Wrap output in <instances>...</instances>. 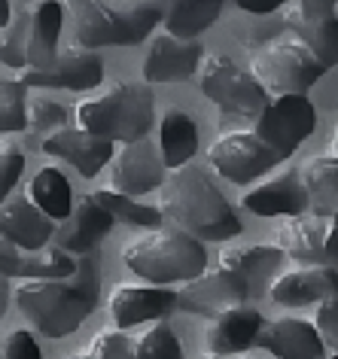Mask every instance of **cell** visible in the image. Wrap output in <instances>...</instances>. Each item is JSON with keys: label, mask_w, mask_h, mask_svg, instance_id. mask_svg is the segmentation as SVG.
I'll use <instances>...</instances> for the list:
<instances>
[{"label": "cell", "mask_w": 338, "mask_h": 359, "mask_svg": "<svg viewBox=\"0 0 338 359\" xmlns=\"http://www.w3.org/2000/svg\"><path fill=\"white\" fill-rule=\"evenodd\" d=\"M95 201L110 213L113 219L126 222V226H137V229H158V222H165L162 210L158 208H149V204L137 201V198H128V195H119L113 189H97L92 192Z\"/></svg>", "instance_id": "cell-30"}, {"label": "cell", "mask_w": 338, "mask_h": 359, "mask_svg": "<svg viewBox=\"0 0 338 359\" xmlns=\"http://www.w3.org/2000/svg\"><path fill=\"white\" fill-rule=\"evenodd\" d=\"M283 259L280 247L271 244H247V247H226L219 253V265L229 271H238L244 277L250 274H262V271H274Z\"/></svg>", "instance_id": "cell-31"}, {"label": "cell", "mask_w": 338, "mask_h": 359, "mask_svg": "<svg viewBox=\"0 0 338 359\" xmlns=\"http://www.w3.org/2000/svg\"><path fill=\"white\" fill-rule=\"evenodd\" d=\"M0 359H4V347H0Z\"/></svg>", "instance_id": "cell-46"}, {"label": "cell", "mask_w": 338, "mask_h": 359, "mask_svg": "<svg viewBox=\"0 0 338 359\" xmlns=\"http://www.w3.org/2000/svg\"><path fill=\"white\" fill-rule=\"evenodd\" d=\"M104 79V61L97 52L67 46L58 52V58L49 67L22 70V83L25 86H49V88H70V92H86V88L101 86Z\"/></svg>", "instance_id": "cell-13"}, {"label": "cell", "mask_w": 338, "mask_h": 359, "mask_svg": "<svg viewBox=\"0 0 338 359\" xmlns=\"http://www.w3.org/2000/svg\"><path fill=\"white\" fill-rule=\"evenodd\" d=\"M79 128L110 143L147 140L156 122L153 92L144 83H116L76 104Z\"/></svg>", "instance_id": "cell-4"}, {"label": "cell", "mask_w": 338, "mask_h": 359, "mask_svg": "<svg viewBox=\"0 0 338 359\" xmlns=\"http://www.w3.org/2000/svg\"><path fill=\"white\" fill-rule=\"evenodd\" d=\"M244 210L256 213V217H302L308 210V192L302 183L299 170L280 174L269 180V183L253 186L250 192L241 198Z\"/></svg>", "instance_id": "cell-22"}, {"label": "cell", "mask_w": 338, "mask_h": 359, "mask_svg": "<svg viewBox=\"0 0 338 359\" xmlns=\"http://www.w3.org/2000/svg\"><path fill=\"white\" fill-rule=\"evenodd\" d=\"M122 259L149 286L189 283L208 271V250L177 226H158L122 247Z\"/></svg>", "instance_id": "cell-3"}, {"label": "cell", "mask_w": 338, "mask_h": 359, "mask_svg": "<svg viewBox=\"0 0 338 359\" xmlns=\"http://www.w3.org/2000/svg\"><path fill=\"white\" fill-rule=\"evenodd\" d=\"M283 28L302 46L314 52V58L326 70L338 65V4L332 0H296L283 4L280 10Z\"/></svg>", "instance_id": "cell-9"}, {"label": "cell", "mask_w": 338, "mask_h": 359, "mask_svg": "<svg viewBox=\"0 0 338 359\" xmlns=\"http://www.w3.org/2000/svg\"><path fill=\"white\" fill-rule=\"evenodd\" d=\"M250 74L265 88V95L287 97V95H308V88L320 83L326 67L296 37H283L265 43V46L253 52Z\"/></svg>", "instance_id": "cell-6"}, {"label": "cell", "mask_w": 338, "mask_h": 359, "mask_svg": "<svg viewBox=\"0 0 338 359\" xmlns=\"http://www.w3.org/2000/svg\"><path fill=\"white\" fill-rule=\"evenodd\" d=\"M269 295L283 308H305L338 295V271L329 265H305L274 277Z\"/></svg>", "instance_id": "cell-20"}, {"label": "cell", "mask_w": 338, "mask_h": 359, "mask_svg": "<svg viewBox=\"0 0 338 359\" xmlns=\"http://www.w3.org/2000/svg\"><path fill=\"white\" fill-rule=\"evenodd\" d=\"M219 0H177L165 13V34L177 40H195L201 31H208L219 19Z\"/></svg>", "instance_id": "cell-29"}, {"label": "cell", "mask_w": 338, "mask_h": 359, "mask_svg": "<svg viewBox=\"0 0 338 359\" xmlns=\"http://www.w3.org/2000/svg\"><path fill=\"white\" fill-rule=\"evenodd\" d=\"M25 320L49 338H65L88 320L101 295L97 256H79L74 280H25L13 292Z\"/></svg>", "instance_id": "cell-2"}, {"label": "cell", "mask_w": 338, "mask_h": 359, "mask_svg": "<svg viewBox=\"0 0 338 359\" xmlns=\"http://www.w3.org/2000/svg\"><path fill=\"white\" fill-rule=\"evenodd\" d=\"M10 277H4L0 274V320H4V313H6V304H10Z\"/></svg>", "instance_id": "cell-42"}, {"label": "cell", "mask_w": 338, "mask_h": 359, "mask_svg": "<svg viewBox=\"0 0 338 359\" xmlns=\"http://www.w3.org/2000/svg\"><path fill=\"white\" fill-rule=\"evenodd\" d=\"M113 222L116 219L95 201V195H83L76 201L74 213L67 217V222L55 231V247L70 256H88L101 244V238L107 231L113 229Z\"/></svg>", "instance_id": "cell-21"}, {"label": "cell", "mask_w": 338, "mask_h": 359, "mask_svg": "<svg viewBox=\"0 0 338 359\" xmlns=\"http://www.w3.org/2000/svg\"><path fill=\"white\" fill-rule=\"evenodd\" d=\"M0 238L13 241L22 250H46L55 238V219H49L28 195L0 204Z\"/></svg>", "instance_id": "cell-19"}, {"label": "cell", "mask_w": 338, "mask_h": 359, "mask_svg": "<svg viewBox=\"0 0 338 359\" xmlns=\"http://www.w3.org/2000/svg\"><path fill=\"white\" fill-rule=\"evenodd\" d=\"M256 344L265 347L274 359H323V338L311 320H269L262 323Z\"/></svg>", "instance_id": "cell-18"}, {"label": "cell", "mask_w": 338, "mask_h": 359, "mask_svg": "<svg viewBox=\"0 0 338 359\" xmlns=\"http://www.w3.org/2000/svg\"><path fill=\"white\" fill-rule=\"evenodd\" d=\"M22 170H25L22 149L15 147L13 140L0 137V204H4V198L13 192V186L22 180Z\"/></svg>", "instance_id": "cell-37"}, {"label": "cell", "mask_w": 338, "mask_h": 359, "mask_svg": "<svg viewBox=\"0 0 338 359\" xmlns=\"http://www.w3.org/2000/svg\"><path fill=\"white\" fill-rule=\"evenodd\" d=\"M158 210L177 229L198 241H229L241 235V219L201 165L168 170L158 189Z\"/></svg>", "instance_id": "cell-1"}, {"label": "cell", "mask_w": 338, "mask_h": 359, "mask_svg": "<svg viewBox=\"0 0 338 359\" xmlns=\"http://www.w3.org/2000/svg\"><path fill=\"white\" fill-rule=\"evenodd\" d=\"M110 177H113V192L137 198L153 189H162L165 183V161L156 152L149 140L137 143H122L116 156L110 161Z\"/></svg>", "instance_id": "cell-12"}, {"label": "cell", "mask_w": 338, "mask_h": 359, "mask_svg": "<svg viewBox=\"0 0 338 359\" xmlns=\"http://www.w3.org/2000/svg\"><path fill=\"white\" fill-rule=\"evenodd\" d=\"M210 168L217 170L222 180L235 186L253 183L256 177L269 174L274 165H280L278 152L269 143L259 140L253 131H226L213 140V147L208 152Z\"/></svg>", "instance_id": "cell-10"}, {"label": "cell", "mask_w": 338, "mask_h": 359, "mask_svg": "<svg viewBox=\"0 0 338 359\" xmlns=\"http://www.w3.org/2000/svg\"><path fill=\"white\" fill-rule=\"evenodd\" d=\"M58 31H61V4H34L31 6V28H28V46L25 58L28 67L43 70L58 58Z\"/></svg>", "instance_id": "cell-27"}, {"label": "cell", "mask_w": 338, "mask_h": 359, "mask_svg": "<svg viewBox=\"0 0 338 359\" xmlns=\"http://www.w3.org/2000/svg\"><path fill=\"white\" fill-rule=\"evenodd\" d=\"M323 253H326V265L332 268V271H338V213H335V217H329Z\"/></svg>", "instance_id": "cell-40"}, {"label": "cell", "mask_w": 338, "mask_h": 359, "mask_svg": "<svg viewBox=\"0 0 338 359\" xmlns=\"http://www.w3.org/2000/svg\"><path fill=\"white\" fill-rule=\"evenodd\" d=\"M4 359H43L40 347L28 329H15L10 332V338L4 341Z\"/></svg>", "instance_id": "cell-39"}, {"label": "cell", "mask_w": 338, "mask_h": 359, "mask_svg": "<svg viewBox=\"0 0 338 359\" xmlns=\"http://www.w3.org/2000/svg\"><path fill=\"white\" fill-rule=\"evenodd\" d=\"M10 19H13V6L6 4V0H0V28H6Z\"/></svg>", "instance_id": "cell-43"}, {"label": "cell", "mask_w": 338, "mask_h": 359, "mask_svg": "<svg viewBox=\"0 0 338 359\" xmlns=\"http://www.w3.org/2000/svg\"><path fill=\"white\" fill-rule=\"evenodd\" d=\"M262 323L265 320H262L259 311L238 304V308H229V311H222L213 317L204 341H208L213 356H238L256 344Z\"/></svg>", "instance_id": "cell-23"}, {"label": "cell", "mask_w": 338, "mask_h": 359, "mask_svg": "<svg viewBox=\"0 0 338 359\" xmlns=\"http://www.w3.org/2000/svg\"><path fill=\"white\" fill-rule=\"evenodd\" d=\"M28 198L46 213L49 219H67L74 213V186L58 168H40L28 183Z\"/></svg>", "instance_id": "cell-28"}, {"label": "cell", "mask_w": 338, "mask_h": 359, "mask_svg": "<svg viewBox=\"0 0 338 359\" xmlns=\"http://www.w3.org/2000/svg\"><path fill=\"white\" fill-rule=\"evenodd\" d=\"M135 359H183L180 341L168 323H153L135 338Z\"/></svg>", "instance_id": "cell-34"}, {"label": "cell", "mask_w": 338, "mask_h": 359, "mask_svg": "<svg viewBox=\"0 0 338 359\" xmlns=\"http://www.w3.org/2000/svg\"><path fill=\"white\" fill-rule=\"evenodd\" d=\"M210 359H217V356H210Z\"/></svg>", "instance_id": "cell-48"}, {"label": "cell", "mask_w": 338, "mask_h": 359, "mask_svg": "<svg viewBox=\"0 0 338 359\" xmlns=\"http://www.w3.org/2000/svg\"><path fill=\"white\" fill-rule=\"evenodd\" d=\"M198 86L226 116L238 119H259V113L269 107V95L256 83L250 70H241L229 55H208L198 70Z\"/></svg>", "instance_id": "cell-7"}, {"label": "cell", "mask_w": 338, "mask_h": 359, "mask_svg": "<svg viewBox=\"0 0 338 359\" xmlns=\"http://www.w3.org/2000/svg\"><path fill=\"white\" fill-rule=\"evenodd\" d=\"M28 128V86L22 79H0V134Z\"/></svg>", "instance_id": "cell-33"}, {"label": "cell", "mask_w": 338, "mask_h": 359, "mask_svg": "<svg viewBox=\"0 0 338 359\" xmlns=\"http://www.w3.org/2000/svg\"><path fill=\"white\" fill-rule=\"evenodd\" d=\"M241 359H256V356H241Z\"/></svg>", "instance_id": "cell-47"}, {"label": "cell", "mask_w": 338, "mask_h": 359, "mask_svg": "<svg viewBox=\"0 0 338 359\" xmlns=\"http://www.w3.org/2000/svg\"><path fill=\"white\" fill-rule=\"evenodd\" d=\"M250 295V283L244 274L229 271V268H208L195 280L183 283L177 290V308L183 313H198V317H217V313L238 308Z\"/></svg>", "instance_id": "cell-11"}, {"label": "cell", "mask_w": 338, "mask_h": 359, "mask_svg": "<svg viewBox=\"0 0 338 359\" xmlns=\"http://www.w3.org/2000/svg\"><path fill=\"white\" fill-rule=\"evenodd\" d=\"M314 217L329 219L338 213V156H317L299 168Z\"/></svg>", "instance_id": "cell-26"}, {"label": "cell", "mask_w": 338, "mask_h": 359, "mask_svg": "<svg viewBox=\"0 0 338 359\" xmlns=\"http://www.w3.org/2000/svg\"><path fill=\"white\" fill-rule=\"evenodd\" d=\"M177 308V292L171 286H137L116 283L110 292V320L116 329H131L140 323H158Z\"/></svg>", "instance_id": "cell-15"}, {"label": "cell", "mask_w": 338, "mask_h": 359, "mask_svg": "<svg viewBox=\"0 0 338 359\" xmlns=\"http://www.w3.org/2000/svg\"><path fill=\"white\" fill-rule=\"evenodd\" d=\"M238 10L250 15H271L283 10V0H238Z\"/></svg>", "instance_id": "cell-41"}, {"label": "cell", "mask_w": 338, "mask_h": 359, "mask_svg": "<svg viewBox=\"0 0 338 359\" xmlns=\"http://www.w3.org/2000/svg\"><path fill=\"white\" fill-rule=\"evenodd\" d=\"M28 28H31V6H22V10L13 13L10 25L0 31V61L6 67H28V58H25V46H28Z\"/></svg>", "instance_id": "cell-32"}, {"label": "cell", "mask_w": 338, "mask_h": 359, "mask_svg": "<svg viewBox=\"0 0 338 359\" xmlns=\"http://www.w3.org/2000/svg\"><path fill=\"white\" fill-rule=\"evenodd\" d=\"M204 49L198 40L158 34L144 58V83H186L201 70Z\"/></svg>", "instance_id": "cell-16"}, {"label": "cell", "mask_w": 338, "mask_h": 359, "mask_svg": "<svg viewBox=\"0 0 338 359\" xmlns=\"http://www.w3.org/2000/svg\"><path fill=\"white\" fill-rule=\"evenodd\" d=\"M79 271V256H70L58 247L46 250H22L13 241L0 238V274L25 277V280H74Z\"/></svg>", "instance_id": "cell-14"}, {"label": "cell", "mask_w": 338, "mask_h": 359, "mask_svg": "<svg viewBox=\"0 0 338 359\" xmlns=\"http://www.w3.org/2000/svg\"><path fill=\"white\" fill-rule=\"evenodd\" d=\"M198 152V125L189 113L168 110L158 122V156H162L168 170L192 165Z\"/></svg>", "instance_id": "cell-25"}, {"label": "cell", "mask_w": 338, "mask_h": 359, "mask_svg": "<svg viewBox=\"0 0 338 359\" xmlns=\"http://www.w3.org/2000/svg\"><path fill=\"white\" fill-rule=\"evenodd\" d=\"M74 15V37L79 49H101V46H137L149 31L165 19L162 10L144 4H92L76 0L70 4Z\"/></svg>", "instance_id": "cell-5"}, {"label": "cell", "mask_w": 338, "mask_h": 359, "mask_svg": "<svg viewBox=\"0 0 338 359\" xmlns=\"http://www.w3.org/2000/svg\"><path fill=\"white\" fill-rule=\"evenodd\" d=\"M317 131V107L308 95L271 97L269 107L253 122V134L278 152V158H290L311 134Z\"/></svg>", "instance_id": "cell-8"}, {"label": "cell", "mask_w": 338, "mask_h": 359, "mask_svg": "<svg viewBox=\"0 0 338 359\" xmlns=\"http://www.w3.org/2000/svg\"><path fill=\"white\" fill-rule=\"evenodd\" d=\"M332 149H335L332 156H338V131H335V137H332Z\"/></svg>", "instance_id": "cell-44"}, {"label": "cell", "mask_w": 338, "mask_h": 359, "mask_svg": "<svg viewBox=\"0 0 338 359\" xmlns=\"http://www.w3.org/2000/svg\"><path fill=\"white\" fill-rule=\"evenodd\" d=\"M314 326L320 332V338H323V344H332L338 350V295H332V299L317 304Z\"/></svg>", "instance_id": "cell-38"}, {"label": "cell", "mask_w": 338, "mask_h": 359, "mask_svg": "<svg viewBox=\"0 0 338 359\" xmlns=\"http://www.w3.org/2000/svg\"><path fill=\"white\" fill-rule=\"evenodd\" d=\"M65 125H67V110L58 101H46V97H43V101H34L28 107V128L25 131L46 140L52 134L65 131Z\"/></svg>", "instance_id": "cell-36"}, {"label": "cell", "mask_w": 338, "mask_h": 359, "mask_svg": "<svg viewBox=\"0 0 338 359\" xmlns=\"http://www.w3.org/2000/svg\"><path fill=\"white\" fill-rule=\"evenodd\" d=\"M326 226L329 219H320L314 213L290 217L278 229V247L305 265H326Z\"/></svg>", "instance_id": "cell-24"}, {"label": "cell", "mask_w": 338, "mask_h": 359, "mask_svg": "<svg viewBox=\"0 0 338 359\" xmlns=\"http://www.w3.org/2000/svg\"><path fill=\"white\" fill-rule=\"evenodd\" d=\"M329 359H338V350H335V356H329Z\"/></svg>", "instance_id": "cell-45"}, {"label": "cell", "mask_w": 338, "mask_h": 359, "mask_svg": "<svg viewBox=\"0 0 338 359\" xmlns=\"http://www.w3.org/2000/svg\"><path fill=\"white\" fill-rule=\"evenodd\" d=\"M67 359H135V341H128L116 329H107L97 332L88 344H83Z\"/></svg>", "instance_id": "cell-35"}, {"label": "cell", "mask_w": 338, "mask_h": 359, "mask_svg": "<svg viewBox=\"0 0 338 359\" xmlns=\"http://www.w3.org/2000/svg\"><path fill=\"white\" fill-rule=\"evenodd\" d=\"M43 152L67 161V165H74L86 180H92V177L101 174V168L107 161H113V156H116V143L95 137V134H88L83 128H65V131H58V134H52V137L43 140Z\"/></svg>", "instance_id": "cell-17"}]
</instances>
